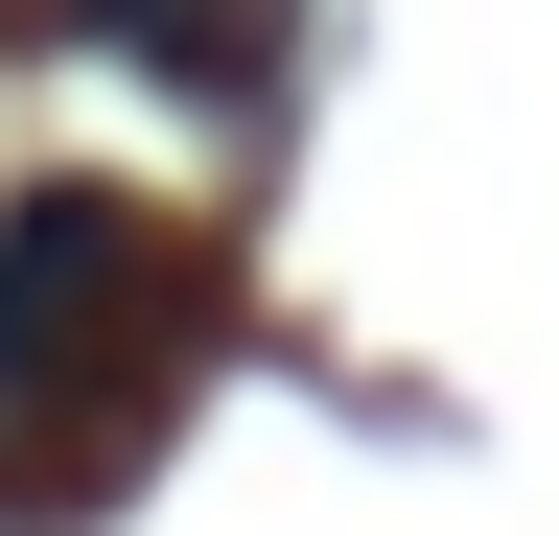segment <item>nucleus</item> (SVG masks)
<instances>
[{
  "mask_svg": "<svg viewBox=\"0 0 559 536\" xmlns=\"http://www.w3.org/2000/svg\"><path fill=\"white\" fill-rule=\"evenodd\" d=\"M164 94H280V47H304V0H94Z\"/></svg>",
  "mask_w": 559,
  "mask_h": 536,
  "instance_id": "nucleus-2",
  "label": "nucleus"
},
{
  "mask_svg": "<svg viewBox=\"0 0 559 536\" xmlns=\"http://www.w3.org/2000/svg\"><path fill=\"white\" fill-rule=\"evenodd\" d=\"M140 350H164V234L117 187H24L0 211V490H47L140 396Z\"/></svg>",
  "mask_w": 559,
  "mask_h": 536,
  "instance_id": "nucleus-1",
  "label": "nucleus"
}]
</instances>
